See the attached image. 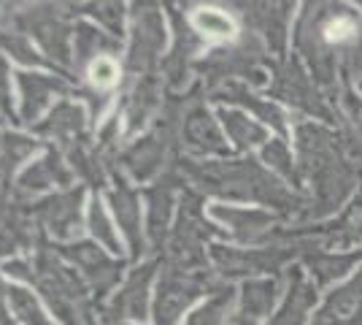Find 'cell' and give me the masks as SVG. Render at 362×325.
<instances>
[{"label":"cell","instance_id":"cell-1","mask_svg":"<svg viewBox=\"0 0 362 325\" xmlns=\"http://www.w3.org/2000/svg\"><path fill=\"white\" fill-rule=\"evenodd\" d=\"M308 325H362V268L330 287Z\"/></svg>","mask_w":362,"mask_h":325},{"label":"cell","instance_id":"cell-2","mask_svg":"<svg viewBox=\"0 0 362 325\" xmlns=\"http://www.w3.org/2000/svg\"><path fill=\"white\" fill-rule=\"evenodd\" d=\"M319 287L314 285V279H308L300 268H292L289 277V287L279 309L273 312V317L268 325H308L314 312L319 307Z\"/></svg>","mask_w":362,"mask_h":325},{"label":"cell","instance_id":"cell-3","mask_svg":"<svg viewBox=\"0 0 362 325\" xmlns=\"http://www.w3.org/2000/svg\"><path fill=\"white\" fill-rule=\"evenodd\" d=\"M281 298V285L276 279H259L243 287L241 309L233 317V325H262L273 317V309Z\"/></svg>","mask_w":362,"mask_h":325},{"label":"cell","instance_id":"cell-4","mask_svg":"<svg viewBox=\"0 0 362 325\" xmlns=\"http://www.w3.org/2000/svg\"><path fill=\"white\" fill-rule=\"evenodd\" d=\"M360 258L362 252H314L305 258V268L317 287H335V282H344L349 271L360 263Z\"/></svg>","mask_w":362,"mask_h":325},{"label":"cell","instance_id":"cell-5","mask_svg":"<svg viewBox=\"0 0 362 325\" xmlns=\"http://www.w3.org/2000/svg\"><path fill=\"white\" fill-rule=\"evenodd\" d=\"M192 22H195L197 30H203L206 35H211V38H233L235 35L233 19L227 14H222V11H216V8H200V11H195Z\"/></svg>","mask_w":362,"mask_h":325},{"label":"cell","instance_id":"cell-6","mask_svg":"<svg viewBox=\"0 0 362 325\" xmlns=\"http://www.w3.org/2000/svg\"><path fill=\"white\" fill-rule=\"evenodd\" d=\"M117 76H119V68L111 57H98L90 65V79L92 84H98V87H111L117 81Z\"/></svg>","mask_w":362,"mask_h":325},{"label":"cell","instance_id":"cell-7","mask_svg":"<svg viewBox=\"0 0 362 325\" xmlns=\"http://www.w3.org/2000/svg\"><path fill=\"white\" fill-rule=\"evenodd\" d=\"M349 33H354L351 19H335L330 28H327V38H330V41H341V38H346Z\"/></svg>","mask_w":362,"mask_h":325}]
</instances>
